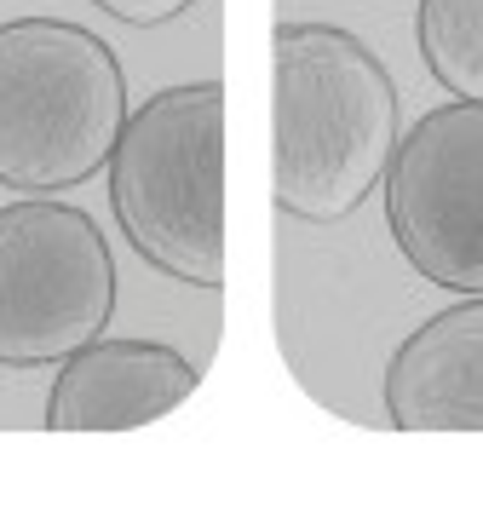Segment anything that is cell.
Here are the masks:
<instances>
[{
    "label": "cell",
    "instance_id": "cell-7",
    "mask_svg": "<svg viewBox=\"0 0 483 512\" xmlns=\"http://www.w3.org/2000/svg\"><path fill=\"white\" fill-rule=\"evenodd\" d=\"M380 386L397 432H483V294L426 317Z\"/></svg>",
    "mask_w": 483,
    "mask_h": 512
},
{
    "label": "cell",
    "instance_id": "cell-4",
    "mask_svg": "<svg viewBox=\"0 0 483 512\" xmlns=\"http://www.w3.org/2000/svg\"><path fill=\"white\" fill-rule=\"evenodd\" d=\"M115 317V259L98 219L69 202L0 208V369H46Z\"/></svg>",
    "mask_w": 483,
    "mask_h": 512
},
{
    "label": "cell",
    "instance_id": "cell-6",
    "mask_svg": "<svg viewBox=\"0 0 483 512\" xmlns=\"http://www.w3.org/2000/svg\"><path fill=\"white\" fill-rule=\"evenodd\" d=\"M202 374L184 351L161 340H87L58 363L46 392V432H127L150 426L184 397H196Z\"/></svg>",
    "mask_w": 483,
    "mask_h": 512
},
{
    "label": "cell",
    "instance_id": "cell-9",
    "mask_svg": "<svg viewBox=\"0 0 483 512\" xmlns=\"http://www.w3.org/2000/svg\"><path fill=\"white\" fill-rule=\"evenodd\" d=\"M92 6L110 12V18H121V24H133V29H156V24L184 18L196 0H92Z\"/></svg>",
    "mask_w": 483,
    "mask_h": 512
},
{
    "label": "cell",
    "instance_id": "cell-1",
    "mask_svg": "<svg viewBox=\"0 0 483 512\" xmlns=\"http://www.w3.org/2000/svg\"><path fill=\"white\" fill-rule=\"evenodd\" d=\"M271 196L282 213L334 225L368 202L397 150L386 64L334 24H276Z\"/></svg>",
    "mask_w": 483,
    "mask_h": 512
},
{
    "label": "cell",
    "instance_id": "cell-2",
    "mask_svg": "<svg viewBox=\"0 0 483 512\" xmlns=\"http://www.w3.org/2000/svg\"><path fill=\"white\" fill-rule=\"evenodd\" d=\"M110 202L156 271L219 288L225 282V87L184 81L127 110L110 150Z\"/></svg>",
    "mask_w": 483,
    "mask_h": 512
},
{
    "label": "cell",
    "instance_id": "cell-8",
    "mask_svg": "<svg viewBox=\"0 0 483 512\" xmlns=\"http://www.w3.org/2000/svg\"><path fill=\"white\" fill-rule=\"evenodd\" d=\"M414 35L437 87L483 98V0H420Z\"/></svg>",
    "mask_w": 483,
    "mask_h": 512
},
{
    "label": "cell",
    "instance_id": "cell-5",
    "mask_svg": "<svg viewBox=\"0 0 483 512\" xmlns=\"http://www.w3.org/2000/svg\"><path fill=\"white\" fill-rule=\"evenodd\" d=\"M386 225L426 282L483 294V98L437 104L397 139Z\"/></svg>",
    "mask_w": 483,
    "mask_h": 512
},
{
    "label": "cell",
    "instance_id": "cell-3",
    "mask_svg": "<svg viewBox=\"0 0 483 512\" xmlns=\"http://www.w3.org/2000/svg\"><path fill=\"white\" fill-rule=\"evenodd\" d=\"M127 127V75L92 35L64 18L0 24V185L69 190L110 162Z\"/></svg>",
    "mask_w": 483,
    "mask_h": 512
}]
</instances>
